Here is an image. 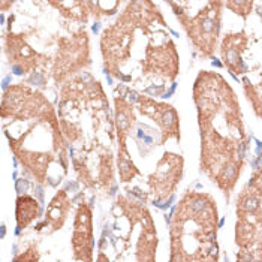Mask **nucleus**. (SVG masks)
Masks as SVG:
<instances>
[{
    "label": "nucleus",
    "mask_w": 262,
    "mask_h": 262,
    "mask_svg": "<svg viewBox=\"0 0 262 262\" xmlns=\"http://www.w3.org/2000/svg\"><path fill=\"white\" fill-rule=\"evenodd\" d=\"M117 168H119V177L121 183L132 182L137 176H142L141 171L137 168V165L134 163L127 145L126 147H119L117 151Z\"/></svg>",
    "instance_id": "18"
},
{
    "label": "nucleus",
    "mask_w": 262,
    "mask_h": 262,
    "mask_svg": "<svg viewBox=\"0 0 262 262\" xmlns=\"http://www.w3.org/2000/svg\"><path fill=\"white\" fill-rule=\"evenodd\" d=\"M258 195H259V198L262 200V168L259 169H256L255 171V174H253V177H252V180L247 183Z\"/></svg>",
    "instance_id": "24"
},
{
    "label": "nucleus",
    "mask_w": 262,
    "mask_h": 262,
    "mask_svg": "<svg viewBox=\"0 0 262 262\" xmlns=\"http://www.w3.org/2000/svg\"><path fill=\"white\" fill-rule=\"evenodd\" d=\"M98 180L102 183V186H108L114 180V168H113V156L110 155V151L106 155H103L99 162V174H98Z\"/></svg>",
    "instance_id": "21"
},
{
    "label": "nucleus",
    "mask_w": 262,
    "mask_h": 262,
    "mask_svg": "<svg viewBox=\"0 0 262 262\" xmlns=\"http://www.w3.org/2000/svg\"><path fill=\"white\" fill-rule=\"evenodd\" d=\"M12 6V0H2V11H8Z\"/></svg>",
    "instance_id": "25"
},
{
    "label": "nucleus",
    "mask_w": 262,
    "mask_h": 262,
    "mask_svg": "<svg viewBox=\"0 0 262 262\" xmlns=\"http://www.w3.org/2000/svg\"><path fill=\"white\" fill-rule=\"evenodd\" d=\"M90 64V45L84 29L75 35L59 39L57 54L53 63V78L57 84H63L71 77L80 74Z\"/></svg>",
    "instance_id": "3"
},
{
    "label": "nucleus",
    "mask_w": 262,
    "mask_h": 262,
    "mask_svg": "<svg viewBox=\"0 0 262 262\" xmlns=\"http://www.w3.org/2000/svg\"><path fill=\"white\" fill-rule=\"evenodd\" d=\"M72 250L74 259L93 261L95 235H93V213L87 202H80L74 221L72 232Z\"/></svg>",
    "instance_id": "8"
},
{
    "label": "nucleus",
    "mask_w": 262,
    "mask_h": 262,
    "mask_svg": "<svg viewBox=\"0 0 262 262\" xmlns=\"http://www.w3.org/2000/svg\"><path fill=\"white\" fill-rule=\"evenodd\" d=\"M259 119H262V110H261V113H259V116H258Z\"/></svg>",
    "instance_id": "26"
},
{
    "label": "nucleus",
    "mask_w": 262,
    "mask_h": 262,
    "mask_svg": "<svg viewBox=\"0 0 262 262\" xmlns=\"http://www.w3.org/2000/svg\"><path fill=\"white\" fill-rule=\"evenodd\" d=\"M184 161L180 155L165 151L156 165V171L148 176L150 193L155 196L156 205L159 202L171 201L183 179Z\"/></svg>",
    "instance_id": "4"
},
{
    "label": "nucleus",
    "mask_w": 262,
    "mask_h": 262,
    "mask_svg": "<svg viewBox=\"0 0 262 262\" xmlns=\"http://www.w3.org/2000/svg\"><path fill=\"white\" fill-rule=\"evenodd\" d=\"M117 18L132 24L135 29H141L145 33L155 23L166 26L161 11L151 0H130Z\"/></svg>",
    "instance_id": "9"
},
{
    "label": "nucleus",
    "mask_w": 262,
    "mask_h": 262,
    "mask_svg": "<svg viewBox=\"0 0 262 262\" xmlns=\"http://www.w3.org/2000/svg\"><path fill=\"white\" fill-rule=\"evenodd\" d=\"M60 126H61V132H63V135H64V138L68 140L69 142H77L81 138V126L80 124H77V123H69V121H66L64 119H61L60 120Z\"/></svg>",
    "instance_id": "22"
},
{
    "label": "nucleus",
    "mask_w": 262,
    "mask_h": 262,
    "mask_svg": "<svg viewBox=\"0 0 262 262\" xmlns=\"http://www.w3.org/2000/svg\"><path fill=\"white\" fill-rule=\"evenodd\" d=\"M40 217V204L32 195L23 193L18 195L15 202V219L18 231L26 229L29 225Z\"/></svg>",
    "instance_id": "15"
},
{
    "label": "nucleus",
    "mask_w": 262,
    "mask_h": 262,
    "mask_svg": "<svg viewBox=\"0 0 262 262\" xmlns=\"http://www.w3.org/2000/svg\"><path fill=\"white\" fill-rule=\"evenodd\" d=\"M89 14L96 20L114 15L120 8L121 0H84Z\"/></svg>",
    "instance_id": "19"
},
{
    "label": "nucleus",
    "mask_w": 262,
    "mask_h": 262,
    "mask_svg": "<svg viewBox=\"0 0 262 262\" xmlns=\"http://www.w3.org/2000/svg\"><path fill=\"white\" fill-rule=\"evenodd\" d=\"M135 27L126 21H117L106 27L101 38V53L105 63V72L116 78L126 80L121 75V66L130 59L132 43L135 39Z\"/></svg>",
    "instance_id": "2"
},
{
    "label": "nucleus",
    "mask_w": 262,
    "mask_h": 262,
    "mask_svg": "<svg viewBox=\"0 0 262 262\" xmlns=\"http://www.w3.org/2000/svg\"><path fill=\"white\" fill-rule=\"evenodd\" d=\"M9 147L14 153V156L20 161V163L36 179L38 183H45L48 166L53 162V156L47 151H33L27 150L24 145L9 141Z\"/></svg>",
    "instance_id": "11"
},
{
    "label": "nucleus",
    "mask_w": 262,
    "mask_h": 262,
    "mask_svg": "<svg viewBox=\"0 0 262 262\" xmlns=\"http://www.w3.org/2000/svg\"><path fill=\"white\" fill-rule=\"evenodd\" d=\"M176 11L177 18L182 23L183 29L193 47L201 53L204 57H211L221 35L222 27V9L225 6L222 0H208L195 17H189L182 9H177L172 0H168Z\"/></svg>",
    "instance_id": "1"
},
{
    "label": "nucleus",
    "mask_w": 262,
    "mask_h": 262,
    "mask_svg": "<svg viewBox=\"0 0 262 262\" xmlns=\"http://www.w3.org/2000/svg\"><path fill=\"white\" fill-rule=\"evenodd\" d=\"M253 5H255V0H225V8L234 12L235 15L242 17L244 21L252 14Z\"/></svg>",
    "instance_id": "20"
},
{
    "label": "nucleus",
    "mask_w": 262,
    "mask_h": 262,
    "mask_svg": "<svg viewBox=\"0 0 262 262\" xmlns=\"http://www.w3.org/2000/svg\"><path fill=\"white\" fill-rule=\"evenodd\" d=\"M249 43V36L244 32H235L225 35L221 43V56L223 64L229 69L231 74H246L247 66L243 61V53Z\"/></svg>",
    "instance_id": "10"
},
{
    "label": "nucleus",
    "mask_w": 262,
    "mask_h": 262,
    "mask_svg": "<svg viewBox=\"0 0 262 262\" xmlns=\"http://www.w3.org/2000/svg\"><path fill=\"white\" fill-rule=\"evenodd\" d=\"M5 53L11 64V69L17 75L33 74L43 60H50L47 56H42L38 51H35L21 35H14L11 32L5 38Z\"/></svg>",
    "instance_id": "7"
},
{
    "label": "nucleus",
    "mask_w": 262,
    "mask_h": 262,
    "mask_svg": "<svg viewBox=\"0 0 262 262\" xmlns=\"http://www.w3.org/2000/svg\"><path fill=\"white\" fill-rule=\"evenodd\" d=\"M137 124V116L132 102H129L124 96H116L114 99V126L119 147H126L127 137L134 126Z\"/></svg>",
    "instance_id": "13"
},
{
    "label": "nucleus",
    "mask_w": 262,
    "mask_h": 262,
    "mask_svg": "<svg viewBox=\"0 0 262 262\" xmlns=\"http://www.w3.org/2000/svg\"><path fill=\"white\" fill-rule=\"evenodd\" d=\"M72 208V201L69 200V195L66 190H59L54 198L48 204L45 219L43 222L36 226V229L40 231L45 226H50V234L56 232L63 228V225L68 221V214Z\"/></svg>",
    "instance_id": "12"
},
{
    "label": "nucleus",
    "mask_w": 262,
    "mask_h": 262,
    "mask_svg": "<svg viewBox=\"0 0 262 262\" xmlns=\"http://www.w3.org/2000/svg\"><path fill=\"white\" fill-rule=\"evenodd\" d=\"M243 166H244V158L243 156L229 158L223 162L221 168L217 169V172L214 174V177L211 179V182L216 183L217 187L225 193L226 201H229L231 193L235 189V184H237V180L242 174Z\"/></svg>",
    "instance_id": "14"
},
{
    "label": "nucleus",
    "mask_w": 262,
    "mask_h": 262,
    "mask_svg": "<svg viewBox=\"0 0 262 262\" xmlns=\"http://www.w3.org/2000/svg\"><path fill=\"white\" fill-rule=\"evenodd\" d=\"M138 110L144 117L153 120L161 129V145L168 140L180 142V116L177 110L166 103L158 102L148 96H138Z\"/></svg>",
    "instance_id": "6"
},
{
    "label": "nucleus",
    "mask_w": 262,
    "mask_h": 262,
    "mask_svg": "<svg viewBox=\"0 0 262 262\" xmlns=\"http://www.w3.org/2000/svg\"><path fill=\"white\" fill-rule=\"evenodd\" d=\"M261 201L259 195L249 184H246V187L240 192L237 198V216L244 217L261 211Z\"/></svg>",
    "instance_id": "17"
},
{
    "label": "nucleus",
    "mask_w": 262,
    "mask_h": 262,
    "mask_svg": "<svg viewBox=\"0 0 262 262\" xmlns=\"http://www.w3.org/2000/svg\"><path fill=\"white\" fill-rule=\"evenodd\" d=\"M144 75L156 77L166 81H174L180 72V57L176 50V43L168 39L161 47L148 45L145 50V59L141 60Z\"/></svg>",
    "instance_id": "5"
},
{
    "label": "nucleus",
    "mask_w": 262,
    "mask_h": 262,
    "mask_svg": "<svg viewBox=\"0 0 262 262\" xmlns=\"http://www.w3.org/2000/svg\"><path fill=\"white\" fill-rule=\"evenodd\" d=\"M54 9L60 12L61 17L68 20L87 23L89 20V9L84 0H47Z\"/></svg>",
    "instance_id": "16"
},
{
    "label": "nucleus",
    "mask_w": 262,
    "mask_h": 262,
    "mask_svg": "<svg viewBox=\"0 0 262 262\" xmlns=\"http://www.w3.org/2000/svg\"><path fill=\"white\" fill-rule=\"evenodd\" d=\"M39 252H38V246L36 244H32L23 255L20 256H15L14 261H39Z\"/></svg>",
    "instance_id": "23"
}]
</instances>
